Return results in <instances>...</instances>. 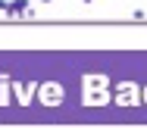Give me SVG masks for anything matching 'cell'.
Masks as SVG:
<instances>
[{"mask_svg": "<svg viewBox=\"0 0 147 128\" xmlns=\"http://www.w3.org/2000/svg\"><path fill=\"white\" fill-rule=\"evenodd\" d=\"M3 13L13 16V19H19V16H31V0H9Z\"/></svg>", "mask_w": 147, "mask_h": 128, "instance_id": "obj_1", "label": "cell"}, {"mask_svg": "<svg viewBox=\"0 0 147 128\" xmlns=\"http://www.w3.org/2000/svg\"><path fill=\"white\" fill-rule=\"evenodd\" d=\"M41 3H53V0H41Z\"/></svg>", "mask_w": 147, "mask_h": 128, "instance_id": "obj_2", "label": "cell"}]
</instances>
